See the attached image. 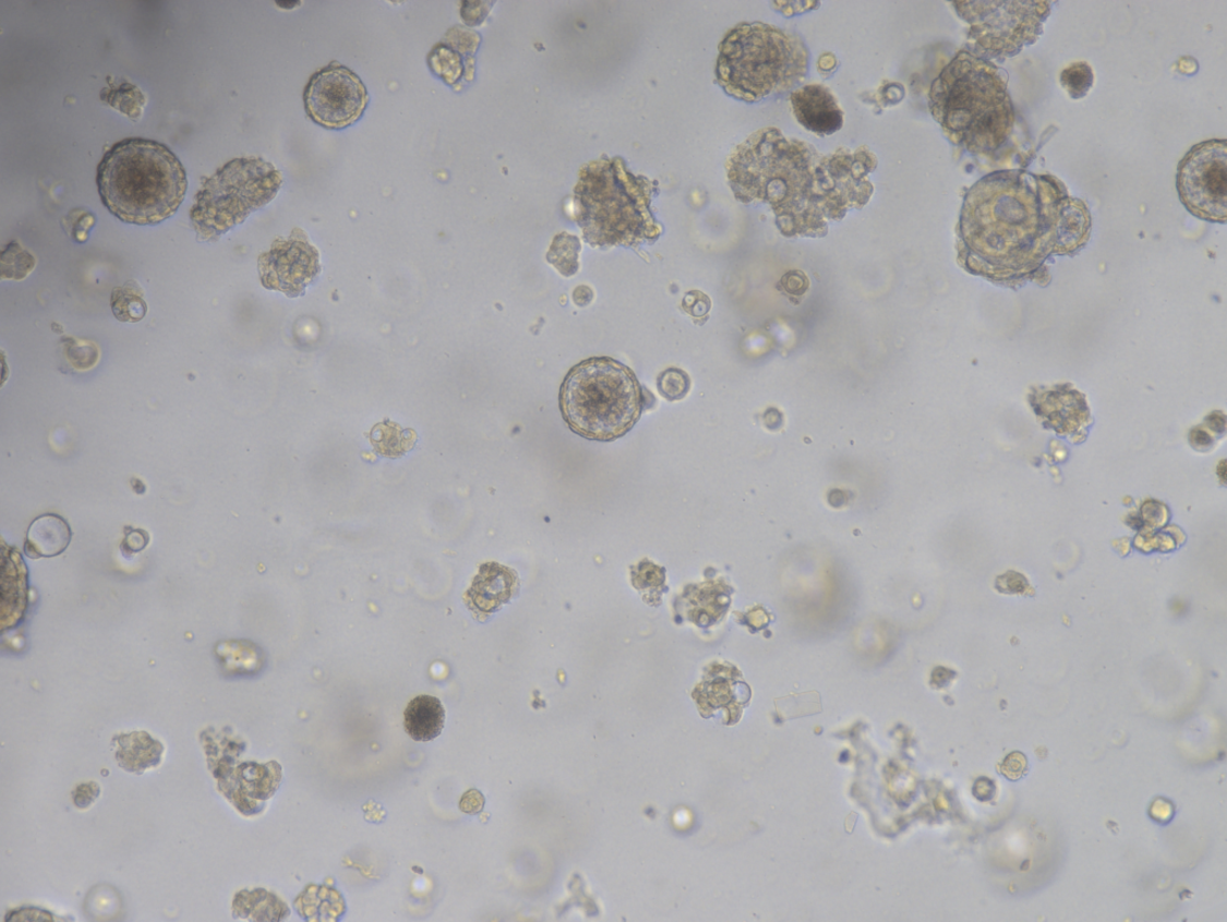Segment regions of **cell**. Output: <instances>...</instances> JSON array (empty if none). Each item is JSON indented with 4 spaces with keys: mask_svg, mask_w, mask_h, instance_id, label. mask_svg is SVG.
<instances>
[{
    "mask_svg": "<svg viewBox=\"0 0 1227 922\" xmlns=\"http://www.w3.org/2000/svg\"><path fill=\"white\" fill-rule=\"evenodd\" d=\"M877 166L867 147L823 155L780 129L765 128L737 145L726 175L737 201L770 204L783 235L822 237L830 221L869 202V175Z\"/></svg>",
    "mask_w": 1227,
    "mask_h": 922,
    "instance_id": "obj_1",
    "label": "cell"
},
{
    "mask_svg": "<svg viewBox=\"0 0 1227 922\" xmlns=\"http://www.w3.org/2000/svg\"><path fill=\"white\" fill-rule=\"evenodd\" d=\"M1090 215L1051 177L1003 171L984 177L965 196L961 237L967 262L999 277L1034 272L1051 253L1085 246Z\"/></svg>",
    "mask_w": 1227,
    "mask_h": 922,
    "instance_id": "obj_2",
    "label": "cell"
},
{
    "mask_svg": "<svg viewBox=\"0 0 1227 922\" xmlns=\"http://www.w3.org/2000/svg\"><path fill=\"white\" fill-rule=\"evenodd\" d=\"M929 108L946 137L976 155L1001 149L1015 124L1007 77L988 59L965 50L933 82Z\"/></svg>",
    "mask_w": 1227,
    "mask_h": 922,
    "instance_id": "obj_3",
    "label": "cell"
},
{
    "mask_svg": "<svg viewBox=\"0 0 1227 922\" xmlns=\"http://www.w3.org/2000/svg\"><path fill=\"white\" fill-rule=\"evenodd\" d=\"M96 185L105 208L121 223L154 226L178 212L189 184L184 165L166 144L125 139L104 154Z\"/></svg>",
    "mask_w": 1227,
    "mask_h": 922,
    "instance_id": "obj_4",
    "label": "cell"
},
{
    "mask_svg": "<svg viewBox=\"0 0 1227 922\" xmlns=\"http://www.w3.org/2000/svg\"><path fill=\"white\" fill-rule=\"evenodd\" d=\"M658 188L629 171L623 157L602 156L580 168L575 188L576 221L592 248L638 249L663 234L651 211Z\"/></svg>",
    "mask_w": 1227,
    "mask_h": 922,
    "instance_id": "obj_5",
    "label": "cell"
},
{
    "mask_svg": "<svg viewBox=\"0 0 1227 922\" xmlns=\"http://www.w3.org/2000/svg\"><path fill=\"white\" fill-rule=\"evenodd\" d=\"M809 59L798 34L762 22H744L724 36L715 79L732 98L756 104L798 87L808 74Z\"/></svg>",
    "mask_w": 1227,
    "mask_h": 922,
    "instance_id": "obj_6",
    "label": "cell"
},
{
    "mask_svg": "<svg viewBox=\"0 0 1227 922\" xmlns=\"http://www.w3.org/2000/svg\"><path fill=\"white\" fill-rule=\"evenodd\" d=\"M651 396L628 367L610 357L590 358L569 370L558 407L582 439L614 442L634 430Z\"/></svg>",
    "mask_w": 1227,
    "mask_h": 922,
    "instance_id": "obj_7",
    "label": "cell"
},
{
    "mask_svg": "<svg viewBox=\"0 0 1227 922\" xmlns=\"http://www.w3.org/2000/svg\"><path fill=\"white\" fill-rule=\"evenodd\" d=\"M284 184L281 172L262 157H239L204 178L190 212L200 241H217L269 204Z\"/></svg>",
    "mask_w": 1227,
    "mask_h": 922,
    "instance_id": "obj_8",
    "label": "cell"
},
{
    "mask_svg": "<svg viewBox=\"0 0 1227 922\" xmlns=\"http://www.w3.org/2000/svg\"><path fill=\"white\" fill-rule=\"evenodd\" d=\"M954 7L971 24L970 39L976 51L986 58L1011 57L1037 41L1050 12V4L1043 2H959Z\"/></svg>",
    "mask_w": 1227,
    "mask_h": 922,
    "instance_id": "obj_9",
    "label": "cell"
},
{
    "mask_svg": "<svg viewBox=\"0 0 1227 922\" xmlns=\"http://www.w3.org/2000/svg\"><path fill=\"white\" fill-rule=\"evenodd\" d=\"M1177 189L1190 213L1202 220L1226 223L1227 142L1211 140L1190 149L1178 166Z\"/></svg>",
    "mask_w": 1227,
    "mask_h": 922,
    "instance_id": "obj_10",
    "label": "cell"
},
{
    "mask_svg": "<svg viewBox=\"0 0 1227 922\" xmlns=\"http://www.w3.org/2000/svg\"><path fill=\"white\" fill-rule=\"evenodd\" d=\"M309 117L318 125L342 130L362 117L369 93L354 71L333 62L311 77L303 93Z\"/></svg>",
    "mask_w": 1227,
    "mask_h": 922,
    "instance_id": "obj_11",
    "label": "cell"
},
{
    "mask_svg": "<svg viewBox=\"0 0 1227 922\" xmlns=\"http://www.w3.org/2000/svg\"><path fill=\"white\" fill-rule=\"evenodd\" d=\"M320 260V252L308 235L296 228L288 238H277L272 249L261 254V283L266 289L298 298L322 273Z\"/></svg>",
    "mask_w": 1227,
    "mask_h": 922,
    "instance_id": "obj_12",
    "label": "cell"
},
{
    "mask_svg": "<svg viewBox=\"0 0 1227 922\" xmlns=\"http://www.w3.org/2000/svg\"><path fill=\"white\" fill-rule=\"evenodd\" d=\"M218 788L229 802L246 816L258 814L263 802L270 799L282 781V768L277 762L267 764L244 763L236 770L228 767L217 773Z\"/></svg>",
    "mask_w": 1227,
    "mask_h": 922,
    "instance_id": "obj_13",
    "label": "cell"
},
{
    "mask_svg": "<svg viewBox=\"0 0 1227 922\" xmlns=\"http://www.w3.org/2000/svg\"><path fill=\"white\" fill-rule=\"evenodd\" d=\"M519 576L514 568L490 562L480 566L467 590L465 601L473 615L483 622L519 592Z\"/></svg>",
    "mask_w": 1227,
    "mask_h": 922,
    "instance_id": "obj_14",
    "label": "cell"
},
{
    "mask_svg": "<svg viewBox=\"0 0 1227 922\" xmlns=\"http://www.w3.org/2000/svg\"><path fill=\"white\" fill-rule=\"evenodd\" d=\"M798 123L817 136H831L844 124V113L832 92L822 84L797 88L790 96Z\"/></svg>",
    "mask_w": 1227,
    "mask_h": 922,
    "instance_id": "obj_15",
    "label": "cell"
},
{
    "mask_svg": "<svg viewBox=\"0 0 1227 922\" xmlns=\"http://www.w3.org/2000/svg\"><path fill=\"white\" fill-rule=\"evenodd\" d=\"M1068 387L1059 385L1031 396V404L1039 419L1048 428L1064 434L1085 429L1091 420L1085 397Z\"/></svg>",
    "mask_w": 1227,
    "mask_h": 922,
    "instance_id": "obj_16",
    "label": "cell"
},
{
    "mask_svg": "<svg viewBox=\"0 0 1227 922\" xmlns=\"http://www.w3.org/2000/svg\"><path fill=\"white\" fill-rule=\"evenodd\" d=\"M731 592L732 588H729L723 580L688 586L683 597L678 598L675 609L682 612L687 621L699 627H709L724 616L731 604Z\"/></svg>",
    "mask_w": 1227,
    "mask_h": 922,
    "instance_id": "obj_17",
    "label": "cell"
},
{
    "mask_svg": "<svg viewBox=\"0 0 1227 922\" xmlns=\"http://www.w3.org/2000/svg\"><path fill=\"white\" fill-rule=\"evenodd\" d=\"M113 743L117 746L116 759L125 771L142 774L156 768L163 761L165 746L147 732L120 734Z\"/></svg>",
    "mask_w": 1227,
    "mask_h": 922,
    "instance_id": "obj_18",
    "label": "cell"
},
{
    "mask_svg": "<svg viewBox=\"0 0 1227 922\" xmlns=\"http://www.w3.org/2000/svg\"><path fill=\"white\" fill-rule=\"evenodd\" d=\"M70 541L71 530L67 520L58 515H44L29 527L24 550L33 560L51 558L63 553Z\"/></svg>",
    "mask_w": 1227,
    "mask_h": 922,
    "instance_id": "obj_19",
    "label": "cell"
},
{
    "mask_svg": "<svg viewBox=\"0 0 1227 922\" xmlns=\"http://www.w3.org/2000/svg\"><path fill=\"white\" fill-rule=\"evenodd\" d=\"M446 713L440 698L422 695L412 699L405 711L406 732L416 742H431L445 726Z\"/></svg>",
    "mask_w": 1227,
    "mask_h": 922,
    "instance_id": "obj_20",
    "label": "cell"
},
{
    "mask_svg": "<svg viewBox=\"0 0 1227 922\" xmlns=\"http://www.w3.org/2000/svg\"><path fill=\"white\" fill-rule=\"evenodd\" d=\"M735 667L731 664H712L705 674L702 682L694 691V698L702 715L708 713L711 717L717 709L723 708L734 701L736 682Z\"/></svg>",
    "mask_w": 1227,
    "mask_h": 922,
    "instance_id": "obj_21",
    "label": "cell"
},
{
    "mask_svg": "<svg viewBox=\"0 0 1227 922\" xmlns=\"http://www.w3.org/2000/svg\"><path fill=\"white\" fill-rule=\"evenodd\" d=\"M294 907L308 921H338L346 913L342 895L326 885H310L298 896Z\"/></svg>",
    "mask_w": 1227,
    "mask_h": 922,
    "instance_id": "obj_22",
    "label": "cell"
},
{
    "mask_svg": "<svg viewBox=\"0 0 1227 922\" xmlns=\"http://www.w3.org/2000/svg\"><path fill=\"white\" fill-rule=\"evenodd\" d=\"M290 914L288 906L264 889L242 890L233 900V915L250 921H281Z\"/></svg>",
    "mask_w": 1227,
    "mask_h": 922,
    "instance_id": "obj_23",
    "label": "cell"
},
{
    "mask_svg": "<svg viewBox=\"0 0 1227 922\" xmlns=\"http://www.w3.org/2000/svg\"><path fill=\"white\" fill-rule=\"evenodd\" d=\"M370 441L376 454L399 458L414 448L418 434L414 430L400 428L397 422L385 420L371 430Z\"/></svg>",
    "mask_w": 1227,
    "mask_h": 922,
    "instance_id": "obj_24",
    "label": "cell"
},
{
    "mask_svg": "<svg viewBox=\"0 0 1227 922\" xmlns=\"http://www.w3.org/2000/svg\"><path fill=\"white\" fill-rule=\"evenodd\" d=\"M108 86L100 93L101 101L137 123L143 117L147 96L128 81L107 77Z\"/></svg>",
    "mask_w": 1227,
    "mask_h": 922,
    "instance_id": "obj_25",
    "label": "cell"
},
{
    "mask_svg": "<svg viewBox=\"0 0 1227 922\" xmlns=\"http://www.w3.org/2000/svg\"><path fill=\"white\" fill-rule=\"evenodd\" d=\"M111 308L115 318L123 323H139L148 313L144 289L137 282H129L112 290Z\"/></svg>",
    "mask_w": 1227,
    "mask_h": 922,
    "instance_id": "obj_26",
    "label": "cell"
},
{
    "mask_svg": "<svg viewBox=\"0 0 1227 922\" xmlns=\"http://www.w3.org/2000/svg\"><path fill=\"white\" fill-rule=\"evenodd\" d=\"M631 585L642 592V599L653 608L662 602L665 587V570L646 560L631 567Z\"/></svg>",
    "mask_w": 1227,
    "mask_h": 922,
    "instance_id": "obj_27",
    "label": "cell"
},
{
    "mask_svg": "<svg viewBox=\"0 0 1227 922\" xmlns=\"http://www.w3.org/2000/svg\"><path fill=\"white\" fill-rule=\"evenodd\" d=\"M580 250L579 239L563 232L554 238L552 247L546 253V261L563 276L570 277L579 271Z\"/></svg>",
    "mask_w": 1227,
    "mask_h": 922,
    "instance_id": "obj_28",
    "label": "cell"
},
{
    "mask_svg": "<svg viewBox=\"0 0 1227 922\" xmlns=\"http://www.w3.org/2000/svg\"><path fill=\"white\" fill-rule=\"evenodd\" d=\"M2 280H23L35 268L33 254L23 249L20 242L11 241L2 251Z\"/></svg>",
    "mask_w": 1227,
    "mask_h": 922,
    "instance_id": "obj_29",
    "label": "cell"
},
{
    "mask_svg": "<svg viewBox=\"0 0 1227 922\" xmlns=\"http://www.w3.org/2000/svg\"><path fill=\"white\" fill-rule=\"evenodd\" d=\"M120 908V896L109 885L94 888L86 899V915L94 920L115 919Z\"/></svg>",
    "mask_w": 1227,
    "mask_h": 922,
    "instance_id": "obj_30",
    "label": "cell"
},
{
    "mask_svg": "<svg viewBox=\"0 0 1227 922\" xmlns=\"http://www.w3.org/2000/svg\"><path fill=\"white\" fill-rule=\"evenodd\" d=\"M777 713L784 721L797 718L809 717V715L821 713V699L818 693H807L802 695H792L784 698L774 701Z\"/></svg>",
    "mask_w": 1227,
    "mask_h": 922,
    "instance_id": "obj_31",
    "label": "cell"
},
{
    "mask_svg": "<svg viewBox=\"0 0 1227 922\" xmlns=\"http://www.w3.org/2000/svg\"><path fill=\"white\" fill-rule=\"evenodd\" d=\"M1062 87L1072 99H1083L1095 83V74L1086 62H1076L1061 72Z\"/></svg>",
    "mask_w": 1227,
    "mask_h": 922,
    "instance_id": "obj_32",
    "label": "cell"
},
{
    "mask_svg": "<svg viewBox=\"0 0 1227 922\" xmlns=\"http://www.w3.org/2000/svg\"><path fill=\"white\" fill-rule=\"evenodd\" d=\"M65 357L70 366L77 371H88L99 361V348L93 343L82 342L74 337L63 339Z\"/></svg>",
    "mask_w": 1227,
    "mask_h": 922,
    "instance_id": "obj_33",
    "label": "cell"
},
{
    "mask_svg": "<svg viewBox=\"0 0 1227 922\" xmlns=\"http://www.w3.org/2000/svg\"><path fill=\"white\" fill-rule=\"evenodd\" d=\"M690 385L687 372L676 368L665 370L658 379V390L670 403L682 402L688 395Z\"/></svg>",
    "mask_w": 1227,
    "mask_h": 922,
    "instance_id": "obj_34",
    "label": "cell"
},
{
    "mask_svg": "<svg viewBox=\"0 0 1227 922\" xmlns=\"http://www.w3.org/2000/svg\"><path fill=\"white\" fill-rule=\"evenodd\" d=\"M96 225V216L86 208L72 209L62 221V226L70 238L80 244L89 239L92 229Z\"/></svg>",
    "mask_w": 1227,
    "mask_h": 922,
    "instance_id": "obj_35",
    "label": "cell"
},
{
    "mask_svg": "<svg viewBox=\"0 0 1227 922\" xmlns=\"http://www.w3.org/2000/svg\"><path fill=\"white\" fill-rule=\"evenodd\" d=\"M1000 771L1006 779L1018 781L1025 778L1028 773L1027 757L1023 752L1014 751L1000 764Z\"/></svg>",
    "mask_w": 1227,
    "mask_h": 922,
    "instance_id": "obj_36",
    "label": "cell"
},
{
    "mask_svg": "<svg viewBox=\"0 0 1227 922\" xmlns=\"http://www.w3.org/2000/svg\"><path fill=\"white\" fill-rule=\"evenodd\" d=\"M683 309L695 319L705 318L711 310V300L699 290L688 292L683 301Z\"/></svg>",
    "mask_w": 1227,
    "mask_h": 922,
    "instance_id": "obj_37",
    "label": "cell"
},
{
    "mask_svg": "<svg viewBox=\"0 0 1227 922\" xmlns=\"http://www.w3.org/2000/svg\"><path fill=\"white\" fill-rule=\"evenodd\" d=\"M100 795V786L96 782L80 785L74 794V803L79 809H88Z\"/></svg>",
    "mask_w": 1227,
    "mask_h": 922,
    "instance_id": "obj_38",
    "label": "cell"
},
{
    "mask_svg": "<svg viewBox=\"0 0 1227 922\" xmlns=\"http://www.w3.org/2000/svg\"><path fill=\"white\" fill-rule=\"evenodd\" d=\"M5 920L7 921H9V920L10 921H19V920L20 921H47V920L55 921V920H60V919L56 918L51 913L41 911V909H38V908H21V909H17V911L9 912Z\"/></svg>",
    "mask_w": 1227,
    "mask_h": 922,
    "instance_id": "obj_39",
    "label": "cell"
},
{
    "mask_svg": "<svg viewBox=\"0 0 1227 922\" xmlns=\"http://www.w3.org/2000/svg\"><path fill=\"white\" fill-rule=\"evenodd\" d=\"M484 798L478 790L468 791L460 799L459 809L468 815H478L483 810Z\"/></svg>",
    "mask_w": 1227,
    "mask_h": 922,
    "instance_id": "obj_40",
    "label": "cell"
},
{
    "mask_svg": "<svg viewBox=\"0 0 1227 922\" xmlns=\"http://www.w3.org/2000/svg\"><path fill=\"white\" fill-rule=\"evenodd\" d=\"M149 538L143 530H133L125 540V548L132 552H141L147 546Z\"/></svg>",
    "mask_w": 1227,
    "mask_h": 922,
    "instance_id": "obj_41",
    "label": "cell"
},
{
    "mask_svg": "<svg viewBox=\"0 0 1227 922\" xmlns=\"http://www.w3.org/2000/svg\"><path fill=\"white\" fill-rule=\"evenodd\" d=\"M593 290L589 286L581 285L574 290V301L579 308H586L591 304L593 300Z\"/></svg>",
    "mask_w": 1227,
    "mask_h": 922,
    "instance_id": "obj_42",
    "label": "cell"
},
{
    "mask_svg": "<svg viewBox=\"0 0 1227 922\" xmlns=\"http://www.w3.org/2000/svg\"><path fill=\"white\" fill-rule=\"evenodd\" d=\"M974 793L979 800H984V802L990 800L995 795L994 782L986 778L979 779L975 785Z\"/></svg>",
    "mask_w": 1227,
    "mask_h": 922,
    "instance_id": "obj_43",
    "label": "cell"
},
{
    "mask_svg": "<svg viewBox=\"0 0 1227 922\" xmlns=\"http://www.w3.org/2000/svg\"><path fill=\"white\" fill-rule=\"evenodd\" d=\"M277 5H278V7H281V8H284V9H288V8H294V7H298V5H300V3H298V2H293V3H281V2H277Z\"/></svg>",
    "mask_w": 1227,
    "mask_h": 922,
    "instance_id": "obj_44",
    "label": "cell"
}]
</instances>
